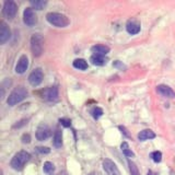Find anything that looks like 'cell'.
Returning <instances> with one entry per match:
<instances>
[{"instance_id":"6da1fadb","label":"cell","mask_w":175,"mask_h":175,"mask_svg":"<svg viewBox=\"0 0 175 175\" xmlns=\"http://www.w3.org/2000/svg\"><path fill=\"white\" fill-rule=\"evenodd\" d=\"M31 159V154L29 153L28 151H19L18 153L14 154V157L12 158L11 162H10V165L13 170H17V171H20L24 167V165L30 161Z\"/></svg>"},{"instance_id":"7a4b0ae2","label":"cell","mask_w":175,"mask_h":175,"mask_svg":"<svg viewBox=\"0 0 175 175\" xmlns=\"http://www.w3.org/2000/svg\"><path fill=\"white\" fill-rule=\"evenodd\" d=\"M46 20L48 23H50L56 28H66L70 23L67 17L58 12H49L46 16Z\"/></svg>"},{"instance_id":"3957f363","label":"cell","mask_w":175,"mask_h":175,"mask_svg":"<svg viewBox=\"0 0 175 175\" xmlns=\"http://www.w3.org/2000/svg\"><path fill=\"white\" fill-rule=\"evenodd\" d=\"M26 96H28V90L23 86H18L10 93V95L8 96V100H7V103L9 106H14L18 103L23 101Z\"/></svg>"},{"instance_id":"277c9868","label":"cell","mask_w":175,"mask_h":175,"mask_svg":"<svg viewBox=\"0 0 175 175\" xmlns=\"http://www.w3.org/2000/svg\"><path fill=\"white\" fill-rule=\"evenodd\" d=\"M44 37L41 34H34L31 37V50L35 57H40L43 53Z\"/></svg>"},{"instance_id":"5b68a950","label":"cell","mask_w":175,"mask_h":175,"mask_svg":"<svg viewBox=\"0 0 175 175\" xmlns=\"http://www.w3.org/2000/svg\"><path fill=\"white\" fill-rule=\"evenodd\" d=\"M17 11H18V6H17V3L14 2V1H12V0H8V1L5 2V5H3V9H2V13L7 19L12 20V19L16 17Z\"/></svg>"},{"instance_id":"8992f818","label":"cell","mask_w":175,"mask_h":175,"mask_svg":"<svg viewBox=\"0 0 175 175\" xmlns=\"http://www.w3.org/2000/svg\"><path fill=\"white\" fill-rule=\"evenodd\" d=\"M59 92L57 86H48L42 91V98L48 102H55L58 100Z\"/></svg>"},{"instance_id":"52a82bcc","label":"cell","mask_w":175,"mask_h":175,"mask_svg":"<svg viewBox=\"0 0 175 175\" xmlns=\"http://www.w3.org/2000/svg\"><path fill=\"white\" fill-rule=\"evenodd\" d=\"M44 78V74L41 68H36L35 70H33L29 76V82L30 84L33 86H40L42 81H43Z\"/></svg>"},{"instance_id":"ba28073f","label":"cell","mask_w":175,"mask_h":175,"mask_svg":"<svg viewBox=\"0 0 175 175\" xmlns=\"http://www.w3.org/2000/svg\"><path fill=\"white\" fill-rule=\"evenodd\" d=\"M23 21L28 26H33L37 23V16L33 8H26L23 12Z\"/></svg>"},{"instance_id":"9c48e42d","label":"cell","mask_w":175,"mask_h":175,"mask_svg":"<svg viewBox=\"0 0 175 175\" xmlns=\"http://www.w3.org/2000/svg\"><path fill=\"white\" fill-rule=\"evenodd\" d=\"M103 169L107 175H120V172L117 165L111 159H105L103 161Z\"/></svg>"},{"instance_id":"30bf717a","label":"cell","mask_w":175,"mask_h":175,"mask_svg":"<svg viewBox=\"0 0 175 175\" xmlns=\"http://www.w3.org/2000/svg\"><path fill=\"white\" fill-rule=\"evenodd\" d=\"M52 135V131H50V128H49L47 125H40V126L37 127L36 129V139L37 140H40V141H44V140H46L47 138H49Z\"/></svg>"},{"instance_id":"8fae6325","label":"cell","mask_w":175,"mask_h":175,"mask_svg":"<svg viewBox=\"0 0 175 175\" xmlns=\"http://www.w3.org/2000/svg\"><path fill=\"white\" fill-rule=\"evenodd\" d=\"M29 68V58L26 55H22L20 58H19L18 62H17L16 66V72L19 74H24L25 71L28 70Z\"/></svg>"},{"instance_id":"7c38bea8","label":"cell","mask_w":175,"mask_h":175,"mask_svg":"<svg viewBox=\"0 0 175 175\" xmlns=\"http://www.w3.org/2000/svg\"><path fill=\"white\" fill-rule=\"evenodd\" d=\"M157 92L160 95L164 96L167 98H175V92L172 90V88H170L169 86L165 84H160L157 86Z\"/></svg>"},{"instance_id":"4fadbf2b","label":"cell","mask_w":175,"mask_h":175,"mask_svg":"<svg viewBox=\"0 0 175 175\" xmlns=\"http://www.w3.org/2000/svg\"><path fill=\"white\" fill-rule=\"evenodd\" d=\"M11 36L9 26L5 22H0V44H5Z\"/></svg>"},{"instance_id":"5bb4252c","label":"cell","mask_w":175,"mask_h":175,"mask_svg":"<svg viewBox=\"0 0 175 175\" xmlns=\"http://www.w3.org/2000/svg\"><path fill=\"white\" fill-rule=\"evenodd\" d=\"M140 23L138 21H136V20H129L127 22L126 24V30L129 34H131V35H135V34H138L140 32Z\"/></svg>"},{"instance_id":"9a60e30c","label":"cell","mask_w":175,"mask_h":175,"mask_svg":"<svg viewBox=\"0 0 175 175\" xmlns=\"http://www.w3.org/2000/svg\"><path fill=\"white\" fill-rule=\"evenodd\" d=\"M91 52L93 53V55H98V56H105L110 53V47L105 46V45H95L91 48Z\"/></svg>"},{"instance_id":"2e32d148","label":"cell","mask_w":175,"mask_h":175,"mask_svg":"<svg viewBox=\"0 0 175 175\" xmlns=\"http://www.w3.org/2000/svg\"><path fill=\"white\" fill-rule=\"evenodd\" d=\"M153 138H155V134L152 130H150V129H144V130H141L138 134L139 141H146V140L153 139Z\"/></svg>"},{"instance_id":"e0dca14e","label":"cell","mask_w":175,"mask_h":175,"mask_svg":"<svg viewBox=\"0 0 175 175\" xmlns=\"http://www.w3.org/2000/svg\"><path fill=\"white\" fill-rule=\"evenodd\" d=\"M91 64L94 66H104L106 64V59L103 56H98V55H92L90 58Z\"/></svg>"},{"instance_id":"ac0fdd59","label":"cell","mask_w":175,"mask_h":175,"mask_svg":"<svg viewBox=\"0 0 175 175\" xmlns=\"http://www.w3.org/2000/svg\"><path fill=\"white\" fill-rule=\"evenodd\" d=\"M53 143L56 148H60L62 146V132L60 130H57L54 135V139H53Z\"/></svg>"},{"instance_id":"d6986e66","label":"cell","mask_w":175,"mask_h":175,"mask_svg":"<svg viewBox=\"0 0 175 175\" xmlns=\"http://www.w3.org/2000/svg\"><path fill=\"white\" fill-rule=\"evenodd\" d=\"M72 65H74V67L76 69H79V70H86V69H88V62H86V60H84L82 58L76 59Z\"/></svg>"},{"instance_id":"ffe728a7","label":"cell","mask_w":175,"mask_h":175,"mask_svg":"<svg viewBox=\"0 0 175 175\" xmlns=\"http://www.w3.org/2000/svg\"><path fill=\"white\" fill-rule=\"evenodd\" d=\"M31 6L33 7L35 10H42L44 9V7L46 6V1L45 0H31Z\"/></svg>"},{"instance_id":"44dd1931","label":"cell","mask_w":175,"mask_h":175,"mask_svg":"<svg viewBox=\"0 0 175 175\" xmlns=\"http://www.w3.org/2000/svg\"><path fill=\"white\" fill-rule=\"evenodd\" d=\"M120 148H122V151H123V153L126 155V157L128 158H131V157H135V153L131 151V149L129 148L128 143H127L126 141H124L123 143H122V146H120Z\"/></svg>"},{"instance_id":"7402d4cb","label":"cell","mask_w":175,"mask_h":175,"mask_svg":"<svg viewBox=\"0 0 175 175\" xmlns=\"http://www.w3.org/2000/svg\"><path fill=\"white\" fill-rule=\"evenodd\" d=\"M43 171L45 174H52L55 171V166L52 162H45L43 166Z\"/></svg>"},{"instance_id":"603a6c76","label":"cell","mask_w":175,"mask_h":175,"mask_svg":"<svg viewBox=\"0 0 175 175\" xmlns=\"http://www.w3.org/2000/svg\"><path fill=\"white\" fill-rule=\"evenodd\" d=\"M128 165H129V170H130V174L131 175H140L139 170H138V166L136 165L131 160H128Z\"/></svg>"},{"instance_id":"cb8c5ba5","label":"cell","mask_w":175,"mask_h":175,"mask_svg":"<svg viewBox=\"0 0 175 175\" xmlns=\"http://www.w3.org/2000/svg\"><path fill=\"white\" fill-rule=\"evenodd\" d=\"M91 114H92V117L94 118V119H98V118L103 115V110L98 107V106H95V107L91 111Z\"/></svg>"},{"instance_id":"d4e9b609","label":"cell","mask_w":175,"mask_h":175,"mask_svg":"<svg viewBox=\"0 0 175 175\" xmlns=\"http://www.w3.org/2000/svg\"><path fill=\"white\" fill-rule=\"evenodd\" d=\"M151 158L153 160L155 163H159L161 162V160H162V153L160 152V151H154L151 153Z\"/></svg>"},{"instance_id":"484cf974","label":"cell","mask_w":175,"mask_h":175,"mask_svg":"<svg viewBox=\"0 0 175 175\" xmlns=\"http://www.w3.org/2000/svg\"><path fill=\"white\" fill-rule=\"evenodd\" d=\"M36 151L38 153H42V154H48L50 152V149L47 147H37L36 148Z\"/></svg>"},{"instance_id":"4316f807","label":"cell","mask_w":175,"mask_h":175,"mask_svg":"<svg viewBox=\"0 0 175 175\" xmlns=\"http://www.w3.org/2000/svg\"><path fill=\"white\" fill-rule=\"evenodd\" d=\"M59 123L62 124L64 127H70L71 120L68 119V118H60V119H59Z\"/></svg>"},{"instance_id":"83f0119b","label":"cell","mask_w":175,"mask_h":175,"mask_svg":"<svg viewBox=\"0 0 175 175\" xmlns=\"http://www.w3.org/2000/svg\"><path fill=\"white\" fill-rule=\"evenodd\" d=\"M22 142L23 143H30L31 142V136L29 135V134H24V135L22 136Z\"/></svg>"},{"instance_id":"f1b7e54d","label":"cell","mask_w":175,"mask_h":175,"mask_svg":"<svg viewBox=\"0 0 175 175\" xmlns=\"http://www.w3.org/2000/svg\"><path fill=\"white\" fill-rule=\"evenodd\" d=\"M113 66H114V67H116V68H120V69H123V68H124V69H125V68H126V67H125V66H124L123 64H122V62H118V60H116V62H114Z\"/></svg>"},{"instance_id":"f546056e","label":"cell","mask_w":175,"mask_h":175,"mask_svg":"<svg viewBox=\"0 0 175 175\" xmlns=\"http://www.w3.org/2000/svg\"><path fill=\"white\" fill-rule=\"evenodd\" d=\"M119 129L122 130V132H124V135L126 136V137H129V134L127 132V130H126V128L125 127H123V126H119Z\"/></svg>"},{"instance_id":"4dcf8cb0","label":"cell","mask_w":175,"mask_h":175,"mask_svg":"<svg viewBox=\"0 0 175 175\" xmlns=\"http://www.w3.org/2000/svg\"><path fill=\"white\" fill-rule=\"evenodd\" d=\"M148 175H155V174H154L152 171H149V172H148Z\"/></svg>"},{"instance_id":"1f68e13d","label":"cell","mask_w":175,"mask_h":175,"mask_svg":"<svg viewBox=\"0 0 175 175\" xmlns=\"http://www.w3.org/2000/svg\"><path fill=\"white\" fill-rule=\"evenodd\" d=\"M57 175H67V174H66L65 172H62V173H59V174H57Z\"/></svg>"},{"instance_id":"d6a6232c","label":"cell","mask_w":175,"mask_h":175,"mask_svg":"<svg viewBox=\"0 0 175 175\" xmlns=\"http://www.w3.org/2000/svg\"><path fill=\"white\" fill-rule=\"evenodd\" d=\"M90 175H93V174H90Z\"/></svg>"}]
</instances>
